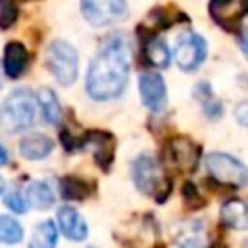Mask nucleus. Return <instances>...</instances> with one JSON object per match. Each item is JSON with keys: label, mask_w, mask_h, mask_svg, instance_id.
I'll use <instances>...</instances> for the list:
<instances>
[{"label": "nucleus", "mask_w": 248, "mask_h": 248, "mask_svg": "<svg viewBox=\"0 0 248 248\" xmlns=\"http://www.w3.org/2000/svg\"><path fill=\"white\" fill-rule=\"evenodd\" d=\"M130 74V48L120 35L108 37L95 58L89 64L85 89L95 101L118 99L126 85Z\"/></svg>", "instance_id": "nucleus-1"}, {"label": "nucleus", "mask_w": 248, "mask_h": 248, "mask_svg": "<svg viewBox=\"0 0 248 248\" xmlns=\"http://www.w3.org/2000/svg\"><path fill=\"white\" fill-rule=\"evenodd\" d=\"M37 116V97L29 89L12 91L0 105V128L8 134L27 130Z\"/></svg>", "instance_id": "nucleus-2"}, {"label": "nucleus", "mask_w": 248, "mask_h": 248, "mask_svg": "<svg viewBox=\"0 0 248 248\" xmlns=\"http://www.w3.org/2000/svg\"><path fill=\"white\" fill-rule=\"evenodd\" d=\"M132 180H134V184L140 192H143L145 196H153L159 203H163L165 198L172 190L170 182L163 176L159 163L147 153L134 159V163H132Z\"/></svg>", "instance_id": "nucleus-3"}, {"label": "nucleus", "mask_w": 248, "mask_h": 248, "mask_svg": "<svg viewBox=\"0 0 248 248\" xmlns=\"http://www.w3.org/2000/svg\"><path fill=\"white\" fill-rule=\"evenodd\" d=\"M45 62L48 72L56 78L60 85H72L78 79L79 72V56L78 50L62 39H54L45 52Z\"/></svg>", "instance_id": "nucleus-4"}, {"label": "nucleus", "mask_w": 248, "mask_h": 248, "mask_svg": "<svg viewBox=\"0 0 248 248\" xmlns=\"http://www.w3.org/2000/svg\"><path fill=\"white\" fill-rule=\"evenodd\" d=\"M207 56V43L202 35L194 31H184L174 41V60L180 70L194 72L198 70Z\"/></svg>", "instance_id": "nucleus-5"}, {"label": "nucleus", "mask_w": 248, "mask_h": 248, "mask_svg": "<svg viewBox=\"0 0 248 248\" xmlns=\"http://www.w3.org/2000/svg\"><path fill=\"white\" fill-rule=\"evenodd\" d=\"M205 167L209 170V174L221 182V184H229L234 188H240L248 182V169L234 159L232 155L227 153H211L205 159Z\"/></svg>", "instance_id": "nucleus-6"}, {"label": "nucleus", "mask_w": 248, "mask_h": 248, "mask_svg": "<svg viewBox=\"0 0 248 248\" xmlns=\"http://www.w3.org/2000/svg\"><path fill=\"white\" fill-rule=\"evenodd\" d=\"M81 14L91 25L105 27L124 19L128 14V6L120 0H85L81 2Z\"/></svg>", "instance_id": "nucleus-7"}, {"label": "nucleus", "mask_w": 248, "mask_h": 248, "mask_svg": "<svg viewBox=\"0 0 248 248\" xmlns=\"http://www.w3.org/2000/svg\"><path fill=\"white\" fill-rule=\"evenodd\" d=\"M138 89L141 103L151 112H163L167 107V85L157 72H143L138 78Z\"/></svg>", "instance_id": "nucleus-8"}, {"label": "nucleus", "mask_w": 248, "mask_h": 248, "mask_svg": "<svg viewBox=\"0 0 248 248\" xmlns=\"http://www.w3.org/2000/svg\"><path fill=\"white\" fill-rule=\"evenodd\" d=\"M209 12L225 31L236 33L240 29L242 17L248 14V4L246 2H213L209 4Z\"/></svg>", "instance_id": "nucleus-9"}, {"label": "nucleus", "mask_w": 248, "mask_h": 248, "mask_svg": "<svg viewBox=\"0 0 248 248\" xmlns=\"http://www.w3.org/2000/svg\"><path fill=\"white\" fill-rule=\"evenodd\" d=\"M83 145H91L93 147V157L97 161V165L105 170H108L112 157H114V138L108 132L103 130H91L83 136L81 140Z\"/></svg>", "instance_id": "nucleus-10"}, {"label": "nucleus", "mask_w": 248, "mask_h": 248, "mask_svg": "<svg viewBox=\"0 0 248 248\" xmlns=\"http://www.w3.org/2000/svg\"><path fill=\"white\" fill-rule=\"evenodd\" d=\"M56 219H58V227L66 238H70V240H85L87 238V232H89L87 223L72 205H62L56 213Z\"/></svg>", "instance_id": "nucleus-11"}, {"label": "nucleus", "mask_w": 248, "mask_h": 248, "mask_svg": "<svg viewBox=\"0 0 248 248\" xmlns=\"http://www.w3.org/2000/svg\"><path fill=\"white\" fill-rule=\"evenodd\" d=\"M27 64H29V54H27V48L23 46V43L10 41L4 46V60H2L4 74L10 79H17L25 72Z\"/></svg>", "instance_id": "nucleus-12"}, {"label": "nucleus", "mask_w": 248, "mask_h": 248, "mask_svg": "<svg viewBox=\"0 0 248 248\" xmlns=\"http://www.w3.org/2000/svg\"><path fill=\"white\" fill-rule=\"evenodd\" d=\"M169 149H170V159L178 167H182V169H186L190 172L196 169V165L200 161V147L192 140H188V138H176V140L170 141Z\"/></svg>", "instance_id": "nucleus-13"}, {"label": "nucleus", "mask_w": 248, "mask_h": 248, "mask_svg": "<svg viewBox=\"0 0 248 248\" xmlns=\"http://www.w3.org/2000/svg\"><path fill=\"white\" fill-rule=\"evenodd\" d=\"M54 149V140H50L45 134H29L19 141V153L29 159V161H39L45 159L52 153Z\"/></svg>", "instance_id": "nucleus-14"}, {"label": "nucleus", "mask_w": 248, "mask_h": 248, "mask_svg": "<svg viewBox=\"0 0 248 248\" xmlns=\"http://www.w3.org/2000/svg\"><path fill=\"white\" fill-rule=\"evenodd\" d=\"M221 221L234 231H248V203L242 200H229L221 205Z\"/></svg>", "instance_id": "nucleus-15"}, {"label": "nucleus", "mask_w": 248, "mask_h": 248, "mask_svg": "<svg viewBox=\"0 0 248 248\" xmlns=\"http://www.w3.org/2000/svg\"><path fill=\"white\" fill-rule=\"evenodd\" d=\"M25 200H27V205H31L33 209L45 211L54 205V192L45 180H35L27 186Z\"/></svg>", "instance_id": "nucleus-16"}, {"label": "nucleus", "mask_w": 248, "mask_h": 248, "mask_svg": "<svg viewBox=\"0 0 248 248\" xmlns=\"http://www.w3.org/2000/svg\"><path fill=\"white\" fill-rule=\"evenodd\" d=\"M60 194L68 202H79L93 194V186L81 176L68 174V176L60 178Z\"/></svg>", "instance_id": "nucleus-17"}, {"label": "nucleus", "mask_w": 248, "mask_h": 248, "mask_svg": "<svg viewBox=\"0 0 248 248\" xmlns=\"http://www.w3.org/2000/svg\"><path fill=\"white\" fill-rule=\"evenodd\" d=\"M37 103L41 107V112H43V118L48 122V124H60L62 120V107H60V101L58 97L54 95L52 89L48 87H41L37 91Z\"/></svg>", "instance_id": "nucleus-18"}, {"label": "nucleus", "mask_w": 248, "mask_h": 248, "mask_svg": "<svg viewBox=\"0 0 248 248\" xmlns=\"http://www.w3.org/2000/svg\"><path fill=\"white\" fill-rule=\"evenodd\" d=\"M145 56L155 68H167L170 64V48L167 41L159 35H151L145 41Z\"/></svg>", "instance_id": "nucleus-19"}, {"label": "nucleus", "mask_w": 248, "mask_h": 248, "mask_svg": "<svg viewBox=\"0 0 248 248\" xmlns=\"http://www.w3.org/2000/svg\"><path fill=\"white\" fill-rule=\"evenodd\" d=\"M56 242H58V229L54 221H43L35 227L29 240V248H56Z\"/></svg>", "instance_id": "nucleus-20"}, {"label": "nucleus", "mask_w": 248, "mask_h": 248, "mask_svg": "<svg viewBox=\"0 0 248 248\" xmlns=\"http://www.w3.org/2000/svg\"><path fill=\"white\" fill-rule=\"evenodd\" d=\"M23 238V227L19 221L8 215H0V242L2 244H17Z\"/></svg>", "instance_id": "nucleus-21"}, {"label": "nucleus", "mask_w": 248, "mask_h": 248, "mask_svg": "<svg viewBox=\"0 0 248 248\" xmlns=\"http://www.w3.org/2000/svg\"><path fill=\"white\" fill-rule=\"evenodd\" d=\"M4 205L8 209H12L14 213H25L27 211V200L25 196L19 192V190H10L6 196H4Z\"/></svg>", "instance_id": "nucleus-22"}, {"label": "nucleus", "mask_w": 248, "mask_h": 248, "mask_svg": "<svg viewBox=\"0 0 248 248\" xmlns=\"http://www.w3.org/2000/svg\"><path fill=\"white\" fill-rule=\"evenodd\" d=\"M17 6L14 2H0V29H8L17 19Z\"/></svg>", "instance_id": "nucleus-23"}, {"label": "nucleus", "mask_w": 248, "mask_h": 248, "mask_svg": "<svg viewBox=\"0 0 248 248\" xmlns=\"http://www.w3.org/2000/svg\"><path fill=\"white\" fill-rule=\"evenodd\" d=\"M234 120H236L240 126L248 128V99L236 105V108H234Z\"/></svg>", "instance_id": "nucleus-24"}, {"label": "nucleus", "mask_w": 248, "mask_h": 248, "mask_svg": "<svg viewBox=\"0 0 248 248\" xmlns=\"http://www.w3.org/2000/svg\"><path fill=\"white\" fill-rule=\"evenodd\" d=\"M203 112H205V116H209V118H217V116H221L223 114V107H221V103L219 101H207V103H203Z\"/></svg>", "instance_id": "nucleus-25"}, {"label": "nucleus", "mask_w": 248, "mask_h": 248, "mask_svg": "<svg viewBox=\"0 0 248 248\" xmlns=\"http://www.w3.org/2000/svg\"><path fill=\"white\" fill-rule=\"evenodd\" d=\"M178 248H202V242H200L198 236H186V238L180 240Z\"/></svg>", "instance_id": "nucleus-26"}, {"label": "nucleus", "mask_w": 248, "mask_h": 248, "mask_svg": "<svg viewBox=\"0 0 248 248\" xmlns=\"http://www.w3.org/2000/svg\"><path fill=\"white\" fill-rule=\"evenodd\" d=\"M240 48H242V52H244V56L248 58V29H244L242 33H240Z\"/></svg>", "instance_id": "nucleus-27"}, {"label": "nucleus", "mask_w": 248, "mask_h": 248, "mask_svg": "<svg viewBox=\"0 0 248 248\" xmlns=\"http://www.w3.org/2000/svg\"><path fill=\"white\" fill-rule=\"evenodd\" d=\"M8 161H10V155H8L6 147H4V145H0V167H2V165H6Z\"/></svg>", "instance_id": "nucleus-28"}, {"label": "nucleus", "mask_w": 248, "mask_h": 248, "mask_svg": "<svg viewBox=\"0 0 248 248\" xmlns=\"http://www.w3.org/2000/svg\"><path fill=\"white\" fill-rule=\"evenodd\" d=\"M2 190H4V178L0 176V194H2Z\"/></svg>", "instance_id": "nucleus-29"}, {"label": "nucleus", "mask_w": 248, "mask_h": 248, "mask_svg": "<svg viewBox=\"0 0 248 248\" xmlns=\"http://www.w3.org/2000/svg\"><path fill=\"white\" fill-rule=\"evenodd\" d=\"M244 248H248V242H246V244H244Z\"/></svg>", "instance_id": "nucleus-30"}, {"label": "nucleus", "mask_w": 248, "mask_h": 248, "mask_svg": "<svg viewBox=\"0 0 248 248\" xmlns=\"http://www.w3.org/2000/svg\"><path fill=\"white\" fill-rule=\"evenodd\" d=\"M89 248H95V246H89Z\"/></svg>", "instance_id": "nucleus-31"}]
</instances>
